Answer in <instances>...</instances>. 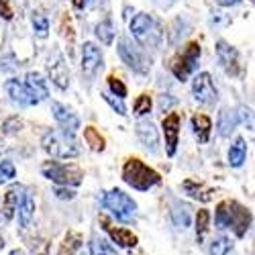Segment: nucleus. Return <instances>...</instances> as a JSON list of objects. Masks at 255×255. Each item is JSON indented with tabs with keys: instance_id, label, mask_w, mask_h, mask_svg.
<instances>
[{
	"instance_id": "nucleus-1",
	"label": "nucleus",
	"mask_w": 255,
	"mask_h": 255,
	"mask_svg": "<svg viewBox=\"0 0 255 255\" xmlns=\"http://www.w3.org/2000/svg\"><path fill=\"white\" fill-rule=\"evenodd\" d=\"M123 180L131 188L145 192V190H149L155 184H159L161 178H159V174L155 172V169H151L149 165H145L141 159L133 157V159L127 161L125 167H123Z\"/></svg>"
},
{
	"instance_id": "nucleus-2",
	"label": "nucleus",
	"mask_w": 255,
	"mask_h": 255,
	"mask_svg": "<svg viewBox=\"0 0 255 255\" xmlns=\"http://www.w3.org/2000/svg\"><path fill=\"white\" fill-rule=\"evenodd\" d=\"M43 149L59 159H68V157H76L80 153L74 135L66 133V131H49L43 135Z\"/></svg>"
},
{
	"instance_id": "nucleus-3",
	"label": "nucleus",
	"mask_w": 255,
	"mask_h": 255,
	"mask_svg": "<svg viewBox=\"0 0 255 255\" xmlns=\"http://www.w3.org/2000/svg\"><path fill=\"white\" fill-rule=\"evenodd\" d=\"M102 206L109 208L117 217V221H121V223H131L137 212V202L119 188L111 190V192H106L102 196Z\"/></svg>"
},
{
	"instance_id": "nucleus-4",
	"label": "nucleus",
	"mask_w": 255,
	"mask_h": 255,
	"mask_svg": "<svg viewBox=\"0 0 255 255\" xmlns=\"http://www.w3.org/2000/svg\"><path fill=\"white\" fill-rule=\"evenodd\" d=\"M43 176L55 184L61 186H78L84 180L82 169L76 165H68V163H57V161H47L43 167H41Z\"/></svg>"
},
{
	"instance_id": "nucleus-5",
	"label": "nucleus",
	"mask_w": 255,
	"mask_h": 255,
	"mask_svg": "<svg viewBox=\"0 0 255 255\" xmlns=\"http://www.w3.org/2000/svg\"><path fill=\"white\" fill-rule=\"evenodd\" d=\"M131 33H133V37L139 41V43H143V45L155 47L157 41H159V31L155 27V20L149 14H145V12H139L137 16H133V20H131Z\"/></svg>"
},
{
	"instance_id": "nucleus-6",
	"label": "nucleus",
	"mask_w": 255,
	"mask_h": 255,
	"mask_svg": "<svg viewBox=\"0 0 255 255\" xmlns=\"http://www.w3.org/2000/svg\"><path fill=\"white\" fill-rule=\"evenodd\" d=\"M198 57H200V45L198 43H188L186 49L174 59L172 63V72L180 82H186V78L192 74L198 66Z\"/></svg>"
},
{
	"instance_id": "nucleus-7",
	"label": "nucleus",
	"mask_w": 255,
	"mask_h": 255,
	"mask_svg": "<svg viewBox=\"0 0 255 255\" xmlns=\"http://www.w3.org/2000/svg\"><path fill=\"white\" fill-rule=\"evenodd\" d=\"M192 94H194V100L202 106H212L217 102L219 94H217V88H215V82H212L210 74L202 72L198 74L194 80H192Z\"/></svg>"
},
{
	"instance_id": "nucleus-8",
	"label": "nucleus",
	"mask_w": 255,
	"mask_h": 255,
	"mask_svg": "<svg viewBox=\"0 0 255 255\" xmlns=\"http://www.w3.org/2000/svg\"><path fill=\"white\" fill-rule=\"evenodd\" d=\"M119 55L121 59L129 66L133 72H139V74H145L147 72V66H145V59L141 55V51L131 43L129 39H119Z\"/></svg>"
},
{
	"instance_id": "nucleus-9",
	"label": "nucleus",
	"mask_w": 255,
	"mask_h": 255,
	"mask_svg": "<svg viewBox=\"0 0 255 255\" xmlns=\"http://www.w3.org/2000/svg\"><path fill=\"white\" fill-rule=\"evenodd\" d=\"M249 225H251L249 210L237 202H229V229L235 231L237 237H243L249 229Z\"/></svg>"
},
{
	"instance_id": "nucleus-10",
	"label": "nucleus",
	"mask_w": 255,
	"mask_h": 255,
	"mask_svg": "<svg viewBox=\"0 0 255 255\" xmlns=\"http://www.w3.org/2000/svg\"><path fill=\"white\" fill-rule=\"evenodd\" d=\"M102 68V51L94 43H84L82 47V72L88 78H92Z\"/></svg>"
},
{
	"instance_id": "nucleus-11",
	"label": "nucleus",
	"mask_w": 255,
	"mask_h": 255,
	"mask_svg": "<svg viewBox=\"0 0 255 255\" xmlns=\"http://www.w3.org/2000/svg\"><path fill=\"white\" fill-rule=\"evenodd\" d=\"M161 129L165 135V145H167V155H176L178 149V135H180V115L178 113H169L163 123Z\"/></svg>"
},
{
	"instance_id": "nucleus-12",
	"label": "nucleus",
	"mask_w": 255,
	"mask_h": 255,
	"mask_svg": "<svg viewBox=\"0 0 255 255\" xmlns=\"http://www.w3.org/2000/svg\"><path fill=\"white\" fill-rule=\"evenodd\" d=\"M51 111H53V117L57 121V125L61 127V131H66L70 135H74L78 129H80V119L76 117V113H72L68 106H63L59 102H53L51 104Z\"/></svg>"
},
{
	"instance_id": "nucleus-13",
	"label": "nucleus",
	"mask_w": 255,
	"mask_h": 255,
	"mask_svg": "<svg viewBox=\"0 0 255 255\" xmlns=\"http://www.w3.org/2000/svg\"><path fill=\"white\" fill-rule=\"evenodd\" d=\"M217 55H219V61L221 66L225 68L227 74L231 76H237L239 74V53L235 47H231L225 41H219L217 43Z\"/></svg>"
},
{
	"instance_id": "nucleus-14",
	"label": "nucleus",
	"mask_w": 255,
	"mask_h": 255,
	"mask_svg": "<svg viewBox=\"0 0 255 255\" xmlns=\"http://www.w3.org/2000/svg\"><path fill=\"white\" fill-rule=\"evenodd\" d=\"M137 137L151 153L159 151V135H157V129L151 121H139L137 123Z\"/></svg>"
},
{
	"instance_id": "nucleus-15",
	"label": "nucleus",
	"mask_w": 255,
	"mask_h": 255,
	"mask_svg": "<svg viewBox=\"0 0 255 255\" xmlns=\"http://www.w3.org/2000/svg\"><path fill=\"white\" fill-rule=\"evenodd\" d=\"M25 88L27 92L31 94V98H35L37 102L45 100L49 96V90H47V80L41 76L39 72H29L27 74V80H25Z\"/></svg>"
},
{
	"instance_id": "nucleus-16",
	"label": "nucleus",
	"mask_w": 255,
	"mask_h": 255,
	"mask_svg": "<svg viewBox=\"0 0 255 255\" xmlns=\"http://www.w3.org/2000/svg\"><path fill=\"white\" fill-rule=\"evenodd\" d=\"M100 221H102V225H104V229H106V233L111 235V239L117 243V245H121V247H135L137 245V235H133V233L129 231V229H119V227H113L109 221H106L104 217H100Z\"/></svg>"
},
{
	"instance_id": "nucleus-17",
	"label": "nucleus",
	"mask_w": 255,
	"mask_h": 255,
	"mask_svg": "<svg viewBox=\"0 0 255 255\" xmlns=\"http://www.w3.org/2000/svg\"><path fill=\"white\" fill-rule=\"evenodd\" d=\"M4 88H6V92H8V96H10V100L14 104H20V106H33V104H37V100L31 98V94L27 92L25 84H20L18 80H8L4 84Z\"/></svg>"
},
{
	"instance_id": "nucleus-18",
	"label": "nucleus",
	"mask_w": 255,
	"mask_h": 255,
	"mask_svg": "<svg viewBox=\"0 0 255 255\" xmlns=\"http://www.w3.org/2000/svg\"><path fill=\"white\" fill-rule=\"evenodd\" d=\"M237 125H239V113L231 111V109H221L219 121H217L219 135H221V137H229L233 131L237 129Z\"/></svg>"
},
{
	"instance_id": "nucleus-19",
	"label": "nucleus",
	"mask_w": 255,
	"mask_h": 255,
	"mask_svg": "<svg viewBox=\"0 0 255 255\" xmlns=\"http://www.w3.org/2000/svg\"><path fill=\"white\" fill-rule=\"evenodd\" d=\"M49 74H51V82L59 90H66L70 86V74H68L66 63L61 61V57H57L53 63H49Z\"/></svg>"
},
{
	"instance_id": "nucleus-20",
	"label": "nucleus",
	"mask_w": 255,
	"mask_h": 255,
	"mask_svg": "<svg viewBox=\"0 0 255 255\" xmlns=\"http://www.w3.org/2000/svg\"><path fill=\"white\" fill-rule=\"evenodd\" d=\"M18 208V223L23 229H27L31 225V219L35 215V198L31 192H25L23 198H20V204L16 206Z\"/></svg>"
},
{
	"instance_id": "nucleus-21",
	"label": "nucleus",
	"mask_w": 255,
	"mask_h": 255,
	"mask_svg": "<svg viewBox=\"0 0 255 255\" xmlns=\"http://www.w3.org/2000/svg\"><path fill=\"white\" fill-rule=\"evenodd\" d=\"M247 159V143L245 139H235V143L231 145V149H229V163L233 167H241L243 161Z\"/></svg>"
},
{
	"instance_id": "nucleus-22",
	"label": "nucleus",
	"mask_w": 255,
	"mask_h": 255,
	"mask_svg": "<svg viewBox=\"0 0 255 255\" xmlns=\"http://www.w3.org/2000/svg\"><path fill=\"white\" fill-rule=\"evenodd\" d=\"M18 194H20V186H12L2 198V210H4V221H10L14 217V210L18 206Z\"/></svg>"
},
{
	"instance_id": "nucleus-23",
	"label": "nucleus",
	"mask_w": 255,
	"mask_h": 255,
	"mask_svg": "<svg viewBox=\"0 0 255 255\" xmlns=\"http://www.w3.org/2000/svg\"><path fill=\"white\" fill-rule=\"evenodd\" d=\"M192 129H194L198 141H200V143H206L208 137H210L212 123H210V119H208L206 115H196V117L192 119Z\"/></svg>"
},
{
	"instance_id": "nucleus-24",
	"label": "nucleus",
	"mask_w": 255,
	"mask_h": 255,
	"mask_svg": "<svg viewBox=\"0 0 255 255\" xmlns=\"http://www.w3.org/2000/svg\"><path fill=\"white\" fill-rule=\"evenodd\" d=\"M88 255H119V253L109 241H104L100 237H94L90 241V253Z\"/></svg>"
},
{
	"instance_id": "nucleus-25",
	"label": "nucleus",
	"mask_w": 255,
	"mask_h": 255,
	"mask_svg": "<svg viewBox=\"0 0 255 255\" xmlns=\"http://www.w3.org/2000/svg\"><path fill=\"white\" fill-rule=\"evenodd\" d=\"M94 33L100 39V43H104V45H111L113 39H115V27H113L111 20H102V23H98Z\"/></svg>"
},
{
	"instance_id": "nucleus-26",
	"label": "nucleus",
	"mask_w": 255,
	"mask_h": 255,
	"mask_svg": "<svg viewBox=\"0 0 255 255\" xmlns=\"http://www.w3.org/2000/svg\"><path fill=\"white\" fill-rule=\"evenodd\" d=\"M172 221H174V225L178 227V229H188L190 227V208L188 206H174V210H172Z\"/></svg>"
},
{
	"instance_id": "nucleus-27",
	"label": "nucleus",
	"mask_w": 255,
	"mask_h": 255,
	"mask_svg": "<svg viewBox=\"0 0 255 255\" xmlns=\"http://www.w3.org/2000/svg\"><path fill=\"white\" fill-rule=\"evenodd\" d=\"M84 141H86L94 151H102L104 149V137L94 129V127H88V129L84 131Z\"/></svg>"
},
{
	"instance_id": "nucleus-28",
	"label": "nucleus",
	"mask_w": 255,
	"mask_h": 255,
	"mask_svg": "<svg viewBox=\"0 0 255 255\" xmlns=\"http://www.w3.org/2000/svg\"><path fill=\"white\" fill-rule=\"evenodd\" d=\"M33 29H35V35L37 37H47L49 33V20L43 12H33Z\"/></svg>"
},
{
	"instance_id": "nucleus-29",
	"label": "nucleus",
	"mask_w": 255,
	"mask_h": 255,
	"mask_svg": "<svg viewBox=\"0 0 255 255\" xmlns=\"http://www.w3.org/2000/svg\"><path fill=\"white\" fill-rule=\"evenodd\" d=\"M231 247H233L231 239H227V237H217V239L210 241L208 253H210V255H227V253L231 251Z\"/></svg>"
},
{
	"instance_id": "nucleus-30",
	"label": "nucleus",
	"mask_w": 255,
	"mask_h": 255,
	"mask_svg": "<svg viewBox=\"0 0 255 255\" xmlns=\"http://www.w3.org/2000/svg\"><path fill=\"white\" fill-rule=\"evenodd\" d=\"M82 247V237L78 235V233H68V237H66V243H63L59 255H72L76 249Z\"/></svg>"
},
{
	"instance_id": "nucleus-31",
	"label": "nucleus",
	"mask_w": 255,
	"mask_h": 255,
	"mask_svg": "<svg viewBox=\"0 0 255 255\" xmlns=\"http://www.w3.org/2000/svg\"><path fill=\"white\" fill-rule=\"evenodd\" d=\"M208 221H210V215H208V210H198V217H196V239L202 241L204 237V233L208 231Z\"/></svg>"
},
{
	"instance_id": "nucleus-32",
	"label": "nucleus",
	"mask_w": 255,
	"mask_h": 255,
	"mask_svg": "<svg viewBox=\"0 0 255 255\" xmlns=\"http://www.w3.org/2000/svg\"><path fill=\"white\" fill-rule=\"evenodd\" d=\"M133 111H135V115H139V117L149 115V113H151V98L147 96V94H141V96L135 100Z\"/></svg>"
},
{
	"instance_id": "nucleus-33",
	"label": "nucleus",
	"mask_w": 255,
	"mask_h": 255,
	"mask_svg": "<svg viewBox=\"0 0 255 255\" xmlns=\"http://www.w3.org/2000/svg\"><path fill=\"white\" fill-rule=\"evenodd\" d=\"M109 88H111V94L117 96V98H121V100L127 96V86H125V84L119 78H115V76L109 78Z\"/></svg>"
},
{
	"instance_id": "nucleus-34",
	"label": "nucleus",
	"mask_w": 255,
	"mask_h": 255,
	"mask_svg": "<svg viewBox=\"0 0 255 255\" xmlns=\"http://www.w3.org/2000/svg\"><path fill=\"white\" fill-rule=\"evenodd\" d=\"M14 176H16V169H14V165L10 161H2V163H0V184L10 182Z\"/></svg>"
},
{
	"instance_id": "nucleus-35",
	"label": "nucleus",
	"mask_w": 255,
	"mask_h": 255,
	"mask_svg": "<svg viewBox=\"0 0 255 255\" xmlns=\"http://www.w3.org/2000/svg\"><path fill=\"white\" fill-rule=\"evenodd\" d=\"M102 98L113 106V111H115L117 115H121V117H125V115H127V106L123 104V100H121V98H117V96H113V94H102Z\"/></svg>"
},
{
	"instance_id": "nucleus-36",
	"label": "nucleus",
	"mask_w": 255,
	"mask_h": 255,
	"mask_svg": "<svg viewBox=\"0 0 255 255\" xmlns=\"http://www.w3.org/2000/svg\"><path fill=\"white\" fill-rule=\"evenodd\" d=\"M55 196L59 200H72V198H76V192L70 188H55Z\"/></svg>"
},
{
	"instance_id": "nucleus-37",
	"label": "nucleus",
	"mask_w": 255,
	"mask_h": 255,
	"mask_svg": "<svg viewBox=\"0 0 255 255\" xmlns=\"http://www.w3.org/2000/svg\"><path fill=\"white\" fill-rule=\"evenodd\" d=\"M4 129H6V133H16V131L20 129V121H18V119L6 121V123H4Z\"/></svg>"
},
{
	"instance_id": "nucleus-38",
	"label": "nucleus",
	"mask_w": 255,
	"mask_h": 255,
	"mask_svg": "<svg viewBox=\"0 0 255 255\" xmlns=\"http://www.w3.org/2000/svg\"><path fill=\"white\" fill-rule=\"evenodd\" d=\"M0 16L6 18V20H10V18H12V10L8 8V4L4 2V0H0Z\"/></svg>"
},
{
	"instance_id": "nucleus-39",
	"label": "nucleus",
	"mask_w": 255,
	"mask_h": 255,
	"mask_svg": "<svg viewBox=\"0 0 255 255\" xmlns=\"http://www.w3.org/2000/svg\"><path fill=\"white\" fill-rule=\"evenodd\" d=\"M241 0H219V4L221 6H235V4H239Z\"/></svg>"
},
{
	"instance_id": "nucleus-40",
	"label": "nucleus",
	"mask_w": 255,
	"mask_h": 255,
	"mask_svg": "<svg viewBox=\"0 0 255 255\" xmlns=\"http://www.w3.org/2000/svg\"><path fill=\"white\" fill-rule=\"evenodd\" d=\"M74 6H76L78 10H82V8H86V6H88V0H74Z\"/></svg>"
},
{
	"instance_id": "nucleus-41",
	"label": "nucleus",
	"mask_w": 255,
	"mask_h": 255,
	"mask_svg": "<svg viewBox=\"0 0 255 255\" xmlns=\"http://www.w3.org/2000/svg\"><path fill=\"white\" fill-rule=\"evenodd\" d=\"M157 2H159L161 6H169V4H174L176 0H157Z\"/></svg>"
},
{
	"instance_id": "nucleus-42",
	"label": "nucleus",
	"mask_w": 255,
	"mask_h": 255,
	"mask_svg": "<svg viewBox=\"0 0 255 255\" xmlns=\"http://www.w3.org/2000/svg\"><path fill=\"white\" fill-rule=\"evenodd\" d=\"M10 255H27V253L20 251V249H14V251H10Z\"/></svg>"
},
{
	"instance_id": "nucleus-43",
	"label": "nucleus",
	"mask_w": 255,
	"mask_h": 255,
	"mask_svg": "<svg viewBox=\"0 0 255 255\" xmlns=\"http://www.w3.org/2000/svg\"><path fill=\"white\" fill-rule=\"evenodd\" d=\"M0 221H2V206H0Z\"/></svg>"
},
{
	"instance_id": "nucleus-44",
	"label": "nucleus",
	"mask_w": 255,
	"mask_h": 255,
	"mask_svg": "<svg viewBox=\"0 0 255 255\" xmlns=\"http://www.w3.org/2000/svg\"><path fill=\"white\" fill-rule=\"evenodd\" d=\"M82 255H88V253H82Z\"/></svg>"
}]
</instances>
